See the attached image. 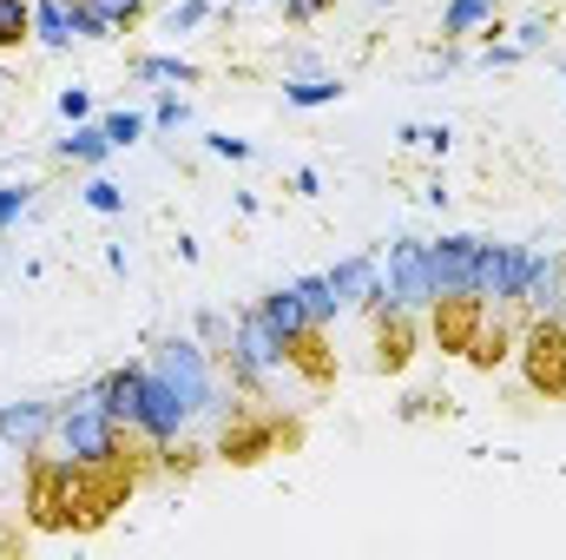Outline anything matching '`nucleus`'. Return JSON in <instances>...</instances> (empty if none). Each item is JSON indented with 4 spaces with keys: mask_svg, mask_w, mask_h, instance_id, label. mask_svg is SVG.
<instances>
[{
    "mask_svg": "<svg viewBox=\"0 0 566 560\" xmlns=\"http://www.w3.org/2000/svg\"><path fill=\"white\" fill-rule=\"evenodd\" d=\"M369 317H376V370H382V376L409 370V356H416V343H422V330H416V310L389 303V290H382V297L369 303Z\"/></svg>",
    "mask_w": 566,
    "mask_h": 560,
    "instance_id": "nucleus-7",
    "label": "nucleus"
},
{
    "mask_svg": "<svg viewBox=\"0 0 566 560\" xmlns=\"http://www.w3.org/2000/svg\"><path fill=\"white\" fill-rule=\"evenodd\" d=\"M99 126H106V139H113V145H133V139L145 133L139 113H113V120H99Z\"/></svg>",
    "mask_w": 566,
    "mask_h": 560,
    "instance_id": "nucleus-23",
    "label": "nucleus"
},
{
    "mask_svg": "<svg viewBox=\"0 0 566 560\" xmlns=\"http://www.w3.org/2000/svg\"><path fill=\"white\" fill-rule=\"evenodd\" d=\"M323 13V0H283V20L290 27H303V20H316Z\"/></svg>",
    "mask_w": 566,
    "mask_h": 560,
    "instance_id": "nucleus-26",
    "label": "nucleus"
},
{
    "mask_svg": "<svg viewBox=\"0 0 566 560\" xmlns=\"http://www.w3.org/2000/svg\"><path fill=\"white\" fill-rule=\"evenodd\" d=\"M106 152H113V139H106V126H80L73 139H60V158H66V165H99Z\"/></svg>",
    "mask_w": 566,
    "mask_h": 560,
    "instance_id": "nucleus-18",
    "label": "nucleus"
},
{
    "mask_svg": "<svg viewBox=\"0 0 566 560\" xmlns=\"http://www.w3.org/2000/svg\"><path fill=\"white\" fill-rule=\"evenodd\" d=\"M133 73H139V80H178V86H191V80H198V66H191V60H178V53H145Z\"/></svg>",
    "mask_w": 566,
    "mask_h": 560,
    "instance_id": "nucleus-19",
    "label": "nucleus"
},
{
    "mask_svg": "<svg viewBox=\"0 0 566 560\" xmlns=\"http://www.w3.org/2000/svg\"><path fill=\"white\" fill-rule=\"evenodd\" d=\"M303 442V422L283 416L277 403H238L224 428H218V462H231V468H251V462H264V455H283V448H296Z\"/></svg>",
    "mask_w": 566,
    "mask_h": 560,
    "instance_id": "nucleus-2",
    "label": "nucleus"
},
{
    "mask_svg": "<svg viewBox=\"0 0 566 560\" xmlns=\"http://www.w3.org/2000/svg\"><path fill=\"white\" fill-rule=\"evenodd\" d=\"M0 455H7V442H0Z\"/></svg>",
    "mask_w": 566,
    "mask_h": 560,
    "instance_id": "nucleus-31",
    "label": "nucleus"
},
{
    "mask_svg": "<svg viewBox=\"0 0 566 560\" xmlns=\"http://www.w3.org/2000/svg\"><path fill=\"white\" fill-rule=\"evenodd\" d=\"M494 7H501V0H448V7H441V40H468V33H481V27H494Z\"/></svg>",
    "mask_w": 566,
    "mask_h": 560,
    "instance_id": "nucleus-15",
    "label": "nucleus"
},
{
    "mask_svg": "<svg viewBox=\"0 0 566 560\" xmlns=\"http://www.w3.org/2000/svg\"><path fill=\"white\" fill-rule=\"evenodd\" d=\"M560 265L566 258H527V283H521V310L534 317V310H560Z\"/></svg>",
    "mask_w": 566,
    "mask_h": 560,
    "instance_id": "nucleus-13",
    "label": "nucleus"
},
{
    "mask_svg": "<svg viewBox=\"0 0 566 560\" xmlns=\"http://www.w3.org/2000/svg\"><path fill=\"white\" fill-rule=\"evenodd\" d=\"M329 290H336V303H376L382 297V278H376V258H349V265H336L329 271Z\"/></svg>",
    "mask_w": 566,
    "mask_h": 560,
    "instance_id": "nucleus-14",
    "label": "nucleus"
},
{
    "mask_svg": "<svg viewBox=\"0 0 566 560\" xmlns=\"http://www.w3.org/2000/svg\"><path fill=\"white\" fill-rule=\"evenodd\" d=\"M27 205H33V185H7V191H0V231H7Z\"/></svg>",
    "mask_w": 566,
    "mask_h": 560,
    "instance_id": "nucleus-24",
    "label": "nucleus"
},
{
    "mask_svg": "<svg viewBox=\"0 0 566 560\" xmlns=\"http://www.w3.org/2000/svg\"><path fill=\"white\" fill-rule=\"evenodd\" d=\"M211 152H224V158H251V139H231V133H218Z\"/></svg>",
    "mask_w": 566,
    "mask_h": 560,
    "instance_id": "nucleus-28",
    "label": "nucleus"
},
{
    "mask_svg": "<svg viewBox=\"0 0 566 560\" xmlns=\"http://www.w3.org/2000/svg\"><path fill=\"white\" fill-rule=\"evenodd\" d=\"M158 468V448H133L113 462H80V455H27V521L40 535H99Z\"/></svg>",
    "mask_w": 566,
    "mask_h": 560,
    "instance_id": "nucleus-1",
    "label": "nucleus"
},
{
    "mask_svg": "<svg viewBox=\"0 0 566 560\" xmlns=\"http://www.w3.org/2000/svg\"><path fill=\"white\" fill-rule=\"evenodd\" d=\"M376 7H382V0H376Z\"/></svg>",
    "mask_w": 566,
    "mask_h": 560,
    "instance_id": "nucleus-32",
    "label": "nucleus"
},
{
    "mask_svg": "<svg viewBox=\"0 0 566 560\" xmlns=\"http://www.w3.org/2000/svg\"><path fill=\"white\" fill-rule=\"evenodd\" d=\"M205 20H211V0H178V7L165 13V27H171V33H185V27H205Z\"/></svg>",
    "mask_w": 566,
    "mask_h": 560,
    "instance_id": "nucleus-22",
    "label": "nucleus"
},
{
    "mask_svg": "<svg viewBox=\"0 0 566 560\" xmlns=\"http://www.w3.org/2000/svg\"><path fill=\"white\" fill-rule=\"evenodd\" d=\"M389 303H402V310H422L428 297H434V283H428V245L422 238H402V245H389Z\"/></svg>",
    "mask_w": 566,
    "mask_h": 560,
    "instance_id": "nucleus-9",
    "label": "nucleus"
},
{
    "mask_svg": "<svg viewBox=\"0 0 566 560\" xmlns=\"http://www.w3.org/2000/svg\"><path fill=\"white\" fill-rule=\"evenodd\" d=\"M527 258L521 245H481V271H474V297L488 310H521V283H527Z\"/></svg>",
    "mask_w": 566,
    "mask_h": 560,
    "instance_id": "nucleus-5",
    "label": "nucleus"
},
{
    "mask_svg": "<svg viewBox=\"0 0 566 560\" xmlns=\"http://www.w3.org/2000/svg\"><path fill=\"white\" fill-rule=\"evenodd\" d=\"M33 33H40V46H66L80 33L73 0H33Z\"/></svg>",
    "mask_w": 566,
    "mask_h": 560,
    "instance_id": "nucleus-16",
    "label": "nucleus"
},
{
    "mask_svg": "<svg viewBox=\"0 0 566 560\" xmlns=\"http://www.w3.org/2000/svg\"><path fill=\"white\" fill-rule=\"evenodd\" d=\"M53 422H60L53 403H7V409H0V442H7L13 455H33V448H46Z\"/></svg>",
    "mask_w": 566,
    "mask_h": 560,
    "instance_id": "nucleus-10",
    "label": "nucleus"
},
{
    "mask_svg": "<svg viewBox=\"0 0 566 560\" xmlns=\"http://www.w3.org/2000/svg\"><path fill=\"white\" fill-rule=\"evenodd\" d=\"M151 0H73V20L86 40H113V33H133L145 20Z\"/></svg>",
    "mask_w": 566,
    "mask_h": 560,
    "instance_id": "nucleus-11",
    "label": "nucleus"
},
{
    "mask_svg": "<svg viewBox=\"0 0 566 560\" xmlns=\"http://www.w3.org/2000/svg\"><path fill=\"white\" fill-rule=\"evenodd\" d=\"M560 310H566V265H560Z\"/></svg>",
    "mask_w": 566,
    "mask_h": 560,
    "instance_id": "nucleus-30",
    "label": "nucleus"
},
{
    "mask_svg": "<svg viewBox=\"0 0 566 560\" xmlns=\"http://www.w3.org/2000/svg\"><path fill=\"white\" fill-rule=\"evenodd\" d=\"M93 396L106 403V416H119L126 428H133V422H139V403H145V363H119V370H106Z\"/></svg>",
    "mask_w": 566,
    "mask_h": 560,
    "instance_id": "nucleus-12",
    "label": "nucleus"
},
{
    "mask_svg": "<svg viewBox=\"0 0 566 560\" xmlns=\"http://www.w3.org/2000/svg\"><path fill=\"white\" fill-rule=\"evenodd\" d=\"M151 120H158V126H185V100H158Z\"/></svg>",
    "mask_w": 566,
    "mask_h": 560,
    "instance_id": "nucleus-27",
    "label": "nucleus"
},
{
    "mask_svg": "<svg viewBox=\"0 0 566 560\" xmlns=\"http://www.w3.org/2000/svg\"><path fill=\"white\" fill-rule=\"evenodd\" d=\"M481 323H488V303H481L474 290H461V297H434V303H428V330H434L441 356H468L474 336H481Z\"/></svg>",
    "mask_w": 566,
    "mask_h": 560,
    "instance_id": "nucleus-6",
    "label": "nucleus"
},
{
    "mask_svg": "<svg viewBox=\"0 0 566 560\" xmlns=\"http://www.w3.org/2000/svg\"><path fill=\"white\" fill-rule=\"evenodd\" d=\"M514 356H521V376L541 403H566V317L560 310H534L514 336Z\"/></svg>",
    "mask_w": 566,
    "mask_h": 560,
    "instance_id": "nucleus-3",
    "label": "nucleus"
},
{
    "mask_svg": "<svg viewBox=\"0 0 566 560\" xmlns=\"http://www.w3.org/2000/svg\"><path fill=\"white\" fill-rule=\"evenodd\" d=\"M474 271H481V238H441V245H428V283H434V297L474 290Z\"/></svg>",
    "mask_w": 566,
    "mask_h": 560,
    "instance_id": "nucleus-8",
    "label": "nucleus"
},
{
    "mask_svg": "<svg viewBox=\"0 0 566 560\" xmlns=\"http://www.w3.org/2000/svg\"><path fill=\"white\" fill-rule=\"evenodd\" d=\"M151 370L185 396V409H191V416H205V409H211V370H205V350H198L191 336H165V343H158V356H151Z\"/></svg>",
    "mask_w": 566,
    "mask_h": 560,
    "instance_id": "nucleus-4",
    "label": "nucleus"
},
{
    "mask_svg": "<svg viewBox=\"0 0 566 560\" xmlns=\"http://www.w3.org/2000/svg\"><path fill=\"white\" fill-rule=\"evenodd\" d=\"M283 100L290 106H336L343 100V80H296V86H283Z\"/></svg>",
    "mask_w": 566,
    "mask_h": 560,
    "instance_id": "nucleus-21",
    "label": "nucleus"
},
{
    "mask_svg": "<svg viewBox=\"0 0 566 560\" xmlns=\"http://www.w3.org/2000/svg\"><path fill=\"white\" fill-rule=\"evenodd\" d=\"M86 106H93L86 93H60V113H66V120H86Z\"/></svg>",
    "mask_w": 566,
    "mask_h": 560,
    "instance_id": "nucleus-29",
    "label": "nucleus"
},
{
    "mask_svg": "<svg viewBox=\"0 0 566 560\" xmlns=\"http://www.w3.org/2000/svg\"><path fill=\"white\" fill-rule=\"evenodd\" d=\"M33 40V0H0V53H20Z\"/></svg>",
    "mask_w": 566,
    "mask_h": 560,
    "instance_id": "nucleus-17",
    "label": "nucleus"
},
{
    "mask_svg": "<svg viewBox=\"0 0 566 560\" xmlns=\"http://www.w3.org/2000/svg\"><path fill=\"white\" fill-rule=\"evenodd\" d=\"M86 205H93V211H106V218H113V211H119V205H126V198H119V185H106V178H93V185H86Z\"/></svg>",
    "mask_w": 566,
    "mask_h": 560,
    "instance_id": "nucleus-25",
    "label": "nucleus"
},
{
    "mask_svg": "<svg viewBox=\"0 0 566 560\" xmlns=\"http://www.w3.org/2000/svg\"><path fill=\"white\" fill-rule=\"evenodd\" d=\"M290 290L303 297V310H310L316 323H329V317L343 310V303H336V290H329V278H296V283H290Z\"/></svg>",
    "mask_w": 566,
    "mask_h": 560,
    "instance_id": "nucleus-20",
    "label": "nucleus"
}]
</instances>
